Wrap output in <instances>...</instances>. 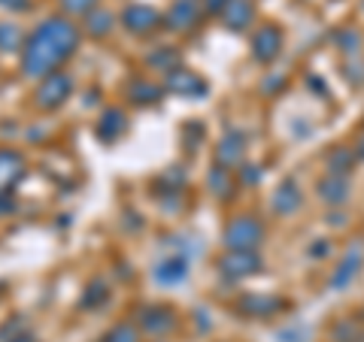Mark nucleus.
I'll return each mask as SVG.
<instances>
[{
    "label": "nucleus",
    "mask_w": 364,
    "mask_h": 342,
    "mask_svg": "<svg viewBox=\"0 0 364 342\" xmlns=\"http://www.w3.org/2000/svg\"><path fill=\"white\" fill-rule=\"evenodd\" d=\"M128 131V116H124L122 109H107L104 116H100V121H97V140L100 143H116L119 136Z\"/></svg>",
    "instance_id": "nucleus-16"
},
{
    "label": "nucleus",
    "mask_w": 364,
    "mask_h": 342,
    "mask_svg": "<svg viewBox=\"0 0 364 342\" xmlns=\"http://www.w3.org/2000/svg\"><path fill=\"white\" fill-rule=\"evenodd\" d=\"M164 21V16H158V9L149 4H131L128 9L122 13V25L128 28L131 33H152L158 25Z\"/></svg>",
    "instance_id": "nucleus-6"
},
{
    "label": "nucleus",
    "mask_w": 364,
    "mask_h": 342,
    "mask_svg": "<svg viewBox=\"0 0 364 342\" xmlns=\"http://www.w3.org/2000/svg\"><path fill=\"white\" fill-rule=\"evenodd\" d=\"M301 203H304V191L298 188V182L282 179L277 194H273V209H277L279 215H291V212L301 209Z\"/></svg>",
    "instance_id": "nucleus-14"
},
{
    "label": "nucleus",
    "mask_w": 364,
    "mask_h": 342,
    "mask_svg": "<svg viewBox=\"0 0 364 342\" xmlns=\"http://www.w3.org/2000/svg\"><path fill=\"white\" fill-rule=\"evenodd\" d=\"M9 209H13V197H9V194H0V215H6Z\"/></svg>",
    "instance_id": "nucleus-34"
},
{
    "label": "nucleus",
    "mask_w": 364,
    "mask_h": 342,
    "mask_svg": "<svg viewBox=\"0 0 364 342\" xmlns=\"http://www.w3.org/2000/svg\"><path fill=\"white\" fill-rule=\"evenodd\" d=\"M231 4V0H203V6H207V13H219L222 16V9Z\"/></svg>",
    "instance_id": "nucleus-32"
},
{
    "label": "nucleus",
    "mask_w": 364,
    "mask_h": 342,
    "mask_svg": "<svg viewBox=\"0 0 364 342\" xmlns=\"http://www.w3.org/2000/svg\"><path fill=\"white\" fill-rule=\"evenodd\" d=\"M9 342H33V336L31 333H18V336H13Z\"/></svg>",
    "instance_id": "nucleus-36"
},
{
    "label": "nucleus",
    "mask_w": 364,
    "mask_h": 342,
    "mask_svg": "<svg viewBox=\"0 0 364 342\" xmlns=\"http://www.w3.org/2000/svg\"><path fill=\"white\" fill-rule=\"evenodd\" d=\"M131 97L136 100V104H155V100H161V88L136 82V85H131Z\"/></svg>",
    "instance_id": "nucleus-26"
},
{
    "label": "nucleus",
    "mask_w": 364,
    "mask_h": 342,
    "mask_svg": "<svg viewBox=\"0 0 364 342\" xmlns=\"http://www.w3.org/2000/svg\"><path fill=\"white\" fill-rule=\"evenodd\" d=\"M325 252H331V243H316V248H310L313 258H322Z\"/></svg>",
    "instance_id": "nucleus-33"
},
{
    "label": "nucleus",
    "mask_w": 364,
    "mask_h": 342,
    "mask_svg": "<svg viewBox=\"0 0 364 342\" xmlns=\"http://www.w3.org/2000/svg\"><path fill=\"white\" fill-rule=\"evenodd\" d=\"M0 6L16 9V13H25V9H31V0H0Z\"/></svg>",
    "instance_id": "nucleus-31"
},
{
    "label": "nucleus",
    "mask_w": 364,
    "mask_h": 342,
    "mask_svg": "<svg viewBox=\"0 0 364 342\" xmlns=\"http://www.w3.org/2000/svg\"><path fill=\"white\" fill-rule=\"evenodd\" d=\"M18 45H25L18 25H9V21H0V52H18Z\"/></svg>",
    "instance_id": "nucleus-23"
},
{
    "label": "nucleus",
    "mask_w": 364,
    "mask_h": 342,
    "mask_svg": "<svg viewBox=\"0 0 364 342\" xmlns=\"http://www.w3.org/2000/svg\"><path fill=\"white\" fill-rule=\"evenodd\" d=\"M252 16H255L252 0H231V4L222 9L225 28H228V31H234V33H240V31H246L249 25H252Z\"/></svg>",
    "instance_id": "nucleus-15"
},
{
    "label": "nucleus",
    "mask_w": 364,
    "mask_h": 342,
    "mask_svg": "<svg viewBox=\"0 0 364 342\" xmlns=\"http://www.w3.org/2000/svg\"><path fill=\"white\" fill-rule=\"evenodd\" d=\"M109 300V288H107V282L104 279H95L85 288V297H82V306L85 309H97V306H104Z\"/></svg>",
    "instance_id": "nucleus-20"
},
{
    "label": "nucleus",
    "mask_w": 364,
    "mask_h": 342,
    "mask_svg": "<svg viewBox=\"0 0 364 342\" xmlns=\"http://www.w3.org/2000/svg\"><path fill=\"white\" fill-rule=\"evenodd\" d=\"M243 152H246V136L240 131H228L219 140V145H215V164L231 170L243 161Z\"/></svg>",
    "instance_id": "nucleus-9"
},
{
    "label": "nucleus",
    "mask_w": 364,
    "mask_h": 342,
    "mask_svg": "<svg viewBox=\"0 0 364 342\" xmlns=\"http://www.w3.org/2000/svg\"><path fill=\"white\" fill-rule=\"evenodd\" d=\"M25 179V158L13 149H0V194H9Z\"/></svg>",
    "instance_id": "nucleus-10"
},
{
    "label": "nucleus",
    "mask_w": 364,
    "mask_h": 342,
    "mask_svg": "<svg viewBox=\"0 0 364 342\" xmlns=\"http://www.w3.org/2000/svg\"><path fill=\"white\" fill-rule=\"evenodd\" d=\"M334 342H361V330L352 318H343L337 327H334Z\"/></svg>",
    "instance_id": "nucleus-25"
},
{
    "label": "nucleus",
    "mask_w": 364,
    "mask_h": 342,
    "mask_svg": "<svg viewBox=\"0 0 364 342\" xmlns=\"http://www.w3.org/2000/svg\"><path fill=\"white\" fill-rule=\"evenodd\" d=\"M167 91H173L179 97H200V94H207V82L198 73L179 70L176 67V70L167 73Z\"/></svg>",
    "instance_id": "nucleus-12"
},
{
    "label": "nucleus",
    "mask_w": 364,
    "mask_h": 342,
    "mask_svg": "<svg viewBox=\"0 0 364 342\" xmlns=\"http://www.w3.org/2000/svg\"><path fill=\"white\" fill-rule=\"evenodd\" d=\"M70 94H73V76L64 70H55L40 79L33 100H37V106H43V109H58L70 100Z\"/></svg>",
    "instance_id": "nucleus-3"
},
{
    "label": "nucleus",
    "mask_w": 364,
    "mask_h": 342,
    "mask_svg": "<svg viewBox=\"0 0 364 342\" xmlns=\"http://www.w3.org/2000/svg\"><path fill=\"white\" fill-rule=\"evenodd\" d=\"M258 179H261V167L246 164L243 167V182H246V185H258Z\"/></svg>",
    "instance_id": "nucleus-30"
},
{
    "label": "nucleus",
    "mask_w": 364,
    "mask_h": 342,
    "mask_svg": "<svg viewBox=\"0 0 364 342\" xmlns=\"http://www.w3.org/2000/svg\"><path fill=\"white\" fill-rule=\"evenodd\" d=\"M136 324L152 336H167L170 330L176 327V315L170 306H143V309L136 312Z\"/></svg>",
    "instance_id": "nucleus-5"
},
{
    "label": "nucleus",
    "mask_w": 364,
    "mask_h": 342,
    "mask_svg": "<svg viewBox=\"0 0 364 342\" xmlns=\"http://www.w3.org/2000/svg\"><path fill=\"white\" fill-rule=\"evenodd\" d=\"M109 31H112V16L107 9H91L85 16V33H91V37H107Z\"/></svg>",
    "instance_id": "nucleus-19"
},
{
    "label": "nucleus",
    "mask_w": 364,
    "mask_h": 342,
    "mask_svg": "<svg viewBox=\"0 0 364 342\" xmlns=\"http://www.w3.org/2000/svg\"><path fill=\"white\" fill-rule=\"evenodd\" d=\"M264 267L258 252H225L219 258V272L225 279H246V276H255Z\"/></svg>",
    "instance_id": "nucleus-4"
},
{
    "label": "nucleus",
    "mask_w": 364,
    "mask_h": 342,
    "mask_svg": "<svg viewBox=\"0 0 364 342\" xmlns=\"http://www.w3.org/2000/svg\"><path fill=\"white\" fill-rule=\"evenodd\" d=\"M61 9L67 16H88L91 9H97V0H61Z\"/></svg>",
    "instance_id": "nucleus-27"
},
{
    "label": "nucleus",
    "mask_w": 364,
    "mask_h": 342,
    "mask_svg": "<svg viewBox=\"0 0 364 342\" xmlns=\"http://www.w3.org/2000/svg\"><path fill=\"white\" fill-rule=\"evenodd\" d=\"M279 52H282V31L277 25L258 28L255 37H252V55H255V61L270 64V61L279 58Z\"/></svg>",
    "instance_id": "nucleus-7"
},
{
    "label": "nucleus",
    "mask_w": 364,
    "mask_h": 342,
    "mask_svg": "<svg viewBox=\"0 0 364 342\" xmlns=\"http://www.w3.org/2000/svg\"><path fill=\"white\" fill-rule=\"evenodd\" d=\"M282 309V300L270 297V294H246L240 300V312L249 318H270L273 312Z\"/></svg>",
    "instance_id": "nucleus-18"
},
{
    "label": "nucleus",
    "mask_w": 364,
    "mask_h": 342,
    "mask_svg": "<svg viewBox=\"0 0 364 342\" xmlns=\"http://www.w3.org/2000/svg\"><path fill=\"white\" fill-rule=\"evenodd\" d=\"M355 155L361 158V161H364V133L358 136V145H355Z\"/></svg>",
    "instance_id": "nucleus-35"
},
{
    "label": "nucleus",
    "mask_w": 364,
    "mask_h": 342,
    "mask_svg": "<svg viewBox=\"0 0 364 342\" xmlns=\"http://www.w3.org/2000/svg\"><path fill=\"white\" fill-rule=\"evenodd\" d=\"M261 239H264V224L252 215H240L225 227V246L228 252H258Z\"/></svg>",
    "instance_id": "nucleus-2"
},
{
    "label": "nucleus",
    "mask_w": 364,
    "mask_h": 342,
    "mask_svg": "<svg viewBox=\"0 0 364 342\" xmlns=\"http://www.w3.org/2000/svg\"><path fill=\"white\" fill-rule=\"evenodd\" d=\"M352 167H355V155H352V149H334L331 158H328V173L346 176V173H352Z\"/></svg>",
    "instance_id": "nucleus-22"
},
{
    "label": "nucleus",
    "mask_w": 364,
    "mask_h": 342,
    "mask_svg": "<svg viewBox=\"0 0 364 342\" xmlns=\"http://www.w3.org/2000/svg\"><path fill=\"white\" fill-rule=\"evenodd\" d=\"M349 179L340 176V173H325L322 179H318V197H322L328 206H343V203L349 200Z\"/></svg>",
    "instance_id": "nucleus-13"
},
{
    "label": "nucleus",
    "mask_w": 364,
    "mask_h": 342,
    "mask_svg": "<svg viewBox=\"0 0 364 342\" xmlns=\"http://www.w3.org/2000/svg\"><path fill=\"white\" fill-rule=\"evenodd\" d=\"M188 279V258L173 255V258H164L161 264L155 267V282L158 285H179Z\"/></svg>",
    "instance_id": "nucleus-17"
},
{
    "label": "nucleus",
    "mask_w": 364,
    "mask_h": 342,
    "mask_svg": "<svg viewBox=\"0 0 364 342\" xmlns=\"http://www.w3.org/2000/svg\"><path fill=\"white\" fill-rule=\"evenodd\" d=\"M361 264H364V246H352L349 252L343 255V260L337 264V270L331 272L328 285H331V288H346V285H352V279L358 276Z\"/></svg>",
    "instance_id": "nucleus-11"
},
{
    "label": "nucleus",
    "mask_w": 364,
    "mask_h": 342,
    "mask_svg": "<svg viewBox=\"0 0 364 342\" xmlns=\"http://www.w3.org/2000/svg\"><path fill=\"white\" fill-rule=\"evenodd\" d=\"M337 40L343 43V52H346V55H355V52H358V45H361V37H358L355 31H346V33H340Z\"/></svg>",
    "instance_id": "nucleus-29"
},
{
    "label": "nucleus",
    "mask_w": 364,
    "mask_h": 342,
    "mask_svg": "<svg viewBox=\"0 0 364 342\" xmlns=\"http://www.w3.org/2000/svg\"><path fill=\"white\" fill-rule=\"evenodd\" d=\"M207 185H210V191L215 194V197H231V170H225V167H219V164H215V170H213V173H210V182H207Z\"/></svg>",
    "instance_id": "nucleus-21"
},
{
    "label": "nucleus",
    "mask_w": 364,
    "mask_h": 342,
    "mask_svg": "<svg viewBox=\"0 0 364 342\" xmlns=\"http://www.w3.org/2000/svg\"><path fill=\"white\" fill-rule=\"evenodd\" d=\"M361 6H364V0H361Z\"/></svg>",
    "instance_id": "nucleus-37"
},
{
    "label": "nucleus",
    "mask_w": 364,
    "mask_h": 342,
    "mask_svg": "<svg viewBox=\"0 0 364 342\" xmlns=\"http://www.w3.org/2000/svg\"><path fill=\"white\" fill-rule=\"evenodd\" d=\"M161 55H152L149 58V64L152 67H161V70H176V61H179V55H176V49H158Z\"/></svg>",
    "instance_id": "nucleus-28"
},
{
    "label": "nucleus",
    "mask_w": 364,
    "mask_h": 342,
    "mask_svg": "<svg viewBox=\"0 0 364 342\" xmlns=\"http://www.w3.org/2000/svg\"><path fill=\"white\" fill-rule=\"evenodd\" d=\"M100 342H140V330H136L134 324L124 321V324H116V327H112Z\"/></svg>",
    "instance_id": "nucleus-24"
},
{
    "label": "nucleus",
    "mask_w": 364,
    "mask_h": 342,
    "mask_svg": "<svg viewBox=\"0 0 364 342\" xmlns=\"http://www.w3.org/2000/svg\"><path fill=\"white\" fill-rule=\"evenodd\" d=\"M79 45V28L70 18L52 16L25 40L21 49V70L31 79H43L58 70V64L67 61Z\"/></svg>",
    "instance_id": "nucleus-1"
},
{
    "label": "nucleus",
    "mask_w": 364,
    "mask_h": 342,
    "mask_svg": "<svg viewBox=\"0 0 364 342\" xmlns=\"http://www.w3.org/2000/svg\"><path fill=\"white\" fill-rule=\"evenodd\" d=\"M198 18H200V6H198V0H176L173 6L167 9V16H164V25L167 31H191L198 25Z\"/></svg>",
    "instance_id": "nucleus-8"
}]
</instances>
